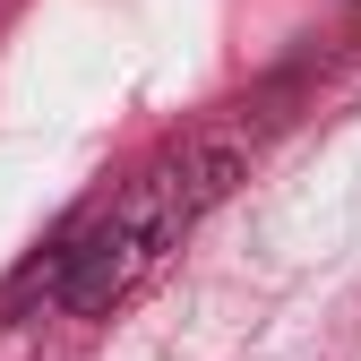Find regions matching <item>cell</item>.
I'll use <instances>...</instances> for the list:
<instances>
[{"instance_id":"obj_1","label":"cell","mask_w":361,"mask_h":361,"mask_svg":"<svg viewBox=\"0 0 361 361\" xmlns=\"http://www.w3.org/2000/svg\"><path fill=\"white\" fill-rule=\"evenodd\" d=\"M233 172H241V155L215 147V138H207V147H180V155H164V164H147L95 224L61 233L52 258L26 267L18 293H9V310H26L35 293L61 301V310H104V301H121L147 267H164V258L180 250V233H190L224 190H233Z\"/></svg>"}]
</instances>
